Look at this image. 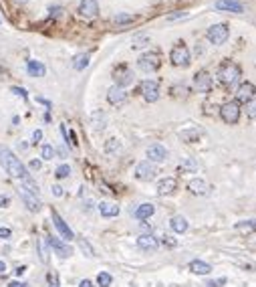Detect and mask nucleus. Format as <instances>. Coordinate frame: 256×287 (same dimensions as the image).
I'll list each match as a JSON object with an SVG mask.
<instances>
[{"label":"nucleus","instance_id":"nucleus-13","mask_svg":"<svg viewBox=\"0 0 256 287\" xmlns=\"http://www.w3.org/2000/svg\"><path fill=\"white\" fill-rule=\"evenodd\" d=\"M216 10L220 12H234V14H242L244 12V4L240 0H216Z\"/></svg>","mask_w":256,"mask_h":287},{"label":"nucleus","instance_id":"nucleus-4","mask_svg":"<svg viewBox=\"0 0 256 287\" xmlns=\"http://www.w3.org/2000/svg\"><path fill=\"white\" fill-rule=\"evenodd\" d=\"M230 37V26L226 23H216L212 25L208 30H206V39L210 41V45L214 47H220V45H224Z\"/></svg>","mask_w":256,"mask_h":287},{"label":"nucleus","instance_id":"nucleus-45","mask_svg":"<svg viewBox=\"0 0 256 287\" xmlns=\"http://www.w3.org/2000/svg\"><path fill=\"white\" fill-rule=\"evenodd\" d=\"M224 283H226V279H224V277H220L218 281H210L206 287H220V285H224Z\"/></svg>","mask_w":256,"mask_h":287},{"label":"nucleus","instance_id":"nucleus-55","mask_svg":"<svg viewBox=\"0 0 256 287\" xmlns=\"http://www.w3.org/2000/svg\"><path fill=\"white\" fill-rule=\"evenodd\" d=\"M14 2H16V4H26L28 0H14Z\"/></svg>","mask_w":256,"mask_h":287},{"label":"nucleus","instance_id":"nucleus-49","mask_svg":"<svg viewBox=\"0 0 256 287\" xmlns=\"http://www.w3.org/2000/svg\"><path fill=\"white\" fill-rule=\"evenodd\" d=\"M63 12V8L61 6H53V8H50V14H53V16H59Z\"/></svg>","mask_w":256,"mask_h":287},{"label":"nucleus","instance_id":"nucleus-23","mask_svg":"<svg viewBox=\"0 0 256 287\" xmlns=\"http://www.w3.org/2000/svg\"><path fill=\"white\" fill-rule=\"evenodd\" d=\"M200 138H202V131L198 128H187V130L180 131V140L186 144H196V142H200Z\"/></svg>","mask_w":256,"mask_h":287},{"label":"nucleus","instance_id":"nucleus-44","mask_svg":"<svg viewBox=\"0 0 256 287\" xmlns=\"http://www.w3.org/2000/svg\"><path fill=\"white\" fill-rule=\"evenodd\" d=\"M12 93H16V95L23 97V99H28V93H26L23 87H12Z\"/></svg>","mask_w":256,"mask_h":287},{"label":"nucleus","instance_id":"nucleus-16","mask_svg":"<svg viewBox=\"0 0 256 287\" xmlns=\"http://www.w3.org/2000/svg\"><path fill=\"white\" fill-rule=\"evenodd\" d=\"M79 14L83 16V19H95V16L99 14V2L97 0H81Z\"/></svg>","mask_w":256,"mask_h":287},{"label":"nucleus","instance_id":"nucleus-50","mask_svg":"<svg viewBox=\"0 0 256 287\" xmlns=\"http://www.w3.org/2000/svg\"><path fill=\"white\" fill-rule=\"evenodd\" d=\"M30 168H32V170H39V168H41V160H32L30 162Z\"/></svg>","mask_w":256,"mask_h":287},{"label":"nucleus","instance_id":"nucleus-6","mask_svg":"<svg viewBox=\"0 0 256 287\" xmlns=\"http://www.w3.org/2000/svg\"><path fill=\"white\" fill-rule=\"evenodd\" d=\"M218 111H220L222 122L228 124V126H234V124H238V120H240V104H238V101H226Z\"/></svg>","mask_w":256,"mask_h":287},{"label":"nucleus","instance_id":"nucleus-37","mask_svg":"<svg viewBox=\"0 0 256 287\" xmlns=\"http://www.w3.org/2000/svg\"><path fill=\"white\" fill-rule=\"evenodd\" d=\"M187 93H190V89H187L186 85H176V87H172V95H176V97H187Z\"/></svg>","mask_w":256,"mask_h":287},{"label":"nucleus","instance_id":"nucleus-31","mask_svg":"<svg viewBox=\"0 0 256 287\" xmlns=\"http://www.w3.org/2000/svg\"><path fill=\"white\" fill-rule=\"evenodd\" d=\"M111 283H113V277H111L107 271H101V273L97 275V285H99V287H111Z\"/></svg>","mask_w":256,"mask_h":287},{"label":"nucleus","instance_id":"nucleus-19","mask_svg":"<svg viewBox=\"0 0 256 287\" xmlns=\"http://www.w3.org/2000/svg\"><path fill=\"white\" fill-rule=\"evenodd\" d=\"M107 99H109L111 105H121V104H125V99H127V91L123 87H119V85H113L107 91Z\"/></svg>","mask_w":256,"mask_h":287},{"label":"nucleus","instance_id":"nucleus-28","mask_svg":"<svg viewBox=\"0 0 256 287\" xmlns=\"http://www.w3.org/2000/svg\"><path fill=\"white\" fill-rule=\"evenodd\" d=\"M89 61H91V55L89 53H81V55H77L75 59H73V67L77 71H83L85 67L89 65Z\"/></svg>","mask_w":256,"mask_h":287},{"label":"nucleus","instance_id":"nucleus-26","mask_svg":"<svg viewBox=\"0 0 256 287\" xmlns=\"http://www.w3.org/2000/svg\"><path fill=\"white\" fill-rule=\"evenodd\" d=\"M99 212H101V216H105V218H115V216H119V207L113 205V202H101Z\"/></svg>","mask_w":256,"mask_h":287},{"label":"nucleus","instance_id":"nucleus-40","mask_svg":"<svg viewBox=\"0 0 256 287\" xmlns=\"http://www.w3.org/2000/svg\"><path fill=\"white\" fill-rule=\"evenodd\" d=\"M47 279H48V287H61V285H59V275H57V273H48Z\"/></svg>","mask_w":256,"mask_h":287},{"label":"nucleus","instance_id":"nucleus-46","mask_svg":"<svg viewBox=\"0 0 256 287\" xmlns=\"http://www.w3.org/2000/svg\"><path fill=\"white\" fill-rule=\"evenodd\" d=\"M176 19H186V12H176L167 16V21H176Z\"/></svg>","mask_w":256,"mask_h":287},{"label":"nucleus","instance_id":"nucleus-2","mask_svg":"<svg viewBox=\"0 0 256 287\" xmlns=\"http://www.w3.org/2000/svg\"><path fill=\"white\" fill-rule=\"evenodd\" d=\"M240 75H242L240 65L234 63V61L222 63L220 69H218V79H220V83H222V85H224L226 89L234 87L236 83H238V79H240Z\"/></svg>","mask_w":256,"mask_h":287},{"label":"nucleus","instance_id":"nucleus-54","mask_svg":"<svg viewBox=\"0 0 256 287\" xmlns=\"http://www.w3.org/2000/svg\"><path fill=\"white\" fill-rule=\"evenodd\" d=\"M8 287H28V285H24V283H19V281H12Z\"/></svg>","mask_w":256,"mask_h":287},{"label":"nucleus","instance_id":"nucleus-10","mask_svg":"<svg viewBox=\"0 0 256 287\" xmlns=\"http://www.w3.org/2000/svg\"><path fill=\"white\" fill-rule=\"evenodd\" d=\"M113 79H115V85L125 89L127 85H131V83H133V73H131V69L127 65H119V67H115V69H113Z\"/></svg>","mask_w":256,"mask_h":287},{"label":"nucleus","instance_id":"nucleus-18","mask_svg":"<svg viewBox=\"0 0 256 287\" xmlns=\"http://www.w3.org/2000/svg\"><path fill=\"white\" fill-rule=\"evenodd\" d=\"M178 190V180L172 178V176H167V178H162L158 182V194L160 196H169V194H174Z\"/></svg>","mask_w":256,"mask_h":287},{"label":"nucleus","instance_id":"nucleus-34","mask_svg":"<svg viewBox=\"0 0 256 287\" xmlns=\"http://www.w3.org/2000/svg\"><path fill=\"white\" fill-rule=\"evenodd\" d=\"M133 21H135L133 14H117L115 19H113L115 25H129V23H133Z\"/></svg>","mask_w":256,"mask_h":287},{"label":"nucleus","instance_id":"nucleus-7","mask_svg":"<svg viewBox=\"0 0 256 287\" xmlns=\"http://www.w3.org/2000/svg\"><path fill=\"white\" fill-rule=\"evenodd\" d=\"M156 174H158V168H156V164L149 162V160L140 162L138 166H135V178L141 180V182L153 180V178H156Z\"/></svg>","mask_w":256,"mask_h":287},{"label":"nucleus","instance_id":"nucleus-15","mask_svg":"<svg viewBox=\"0 0 256 287\" xmlns=\"http://www.w3.org/2000/svg\"><path fill=\"white\" fill-rule=\"evenodd\" d=\"M254 97H256V87H254V83H250V81L240 83V87H238V91H236V99L242 101V104H248V101L254 99Z\"/></svg>","mask_w":256,"mask_h":287},{"label":"nucleus","instance_id":"nucleus-27","mask_svg":"<svg viewBox=\"0 0 256 287\" xmlns=\"http://www.w3.org/2000/svg\"><path fill=\"white\" fill-rule=\"evenodd\" d=\"M169 227H172V231L174 233H178V235H182V233H186L187 231V221L182 216V214H176V216H172V221H169Z\"/></svg>","mask_w":256,"mask_h":287},{"label":"nucleus","instance_id":"nucleus-24","mask_svg":"<svg viewBox=\"0 0 256 287\" xmlns=\"http://www.w3.org/2000/svg\"><path fill=\"white\" fill-rule=\"evenodd\" d=\"M190 271H192L194 275H208V273L212 271V265L206 263V261H202V259H194V261L190 263Z\"/></svg>","mask_w":256,"mask_h":287},{"label":"nucleus","instance_id":"nucleus-21","mask_svg":"<svg viewBox=\"0 0 256 287\" xmlns=\"http://www.w3.org/2000/svg\"><path fill=\"white\" fill-rule=\"evenodd\" d=\"M138 247L141 249V251H158V247H160V241L153 237V235H141V237L138 239Z\"/></svg>","mask_w":256,"mask_h":287},{"label":"nucleus","instance_id":"nucleus-43","mask_svg":"<svg viewBox=\"0 0 256 287\" xmlns=\"http://www.w3.org/2000/svg\"><path fill=\"white\" fill-rule=\"evenodd\" d=\"M12 237V231L6 227H0V239H10Z\"/></svg>","mask_w":256,"mask_h":287},{"label":"nucleus","instance_id":"nucleus-47","mask_svg":"<svg viewBox=\"0 0 256 287\" xmlns=\"http://www.w3.org/2000/svg\"><path fill=\"white\" fill-rule=\"evenodd\" d=\"M53 194H55V196H63L65 192H63V188L59 186V184H55V186H53Z\"/></svg>","mask_w":256,"mask_h":287},{"label":"nucleus","instance_id":"nucleus-14","mask_svg":"<svg viewBox=\"0 0 256 287\" xmlns=\"http://www.w3.org/2000/svg\"><path fill=\"white\" fill-rule=\"evenodd\" d=\"M19 196L23 198V202L26 205V209H28L30 212H41L43 205H41V200L37 198V194H32V192H28V190H24V188L21 186V188H19Z\"/></svg>","mask_w":256,"mask_h":287},{"label":"nucleus","instance_id":"nucleus-17","mask_svg":"<svg viewBox=\"0 0 256 287\" xmlns=\"http://www.w3.org/2000/svg\"><path fill=\"white\" fill-rule=\"evenodd\" d=\"M47 239H48V245L53 247V251L57 253L59 257L67 259V257H71V255H73V247H69L67 243H63L61 239H57V237H47Z\"/></svg>","mask_w":256,"mask_h":287},{"label":"nucleus","instance_id":"nucleus-51","mask_svg":"<svg viewBox=\"0 0 256 287\" xmlns=\"http://www.w3.org/2000/svg\"><path fill=\"white\" fill-rule=\"evenodd\" d=\"M0 207H2V209H4V207H8V198H6V196H2V194H0Z\"/></svg>","mask_w":256,"mask_h":287},{"label":"nucleus","instance_id":"nucleus-12","mask_svg":"<svg viewBox=\"0 0 256 287\" xmlns=\"http://www.w3.org/2000/svg\"><path fill=\"white\" fill-rule=\"evenodd\" d=\"M187 190H190L194 196H210L212 186L202 178H192L190 182H187Z\"/></svg>","mask_w":256,"mask_h":287},{"label":"nucleus","instance_id":"nucleus-36","mask_svg":"<svg viewBox=\"0 0 256 287\" xmlns=\"http://www.w3.org/2000/svg\"><path fill=\"white\" fill-rule=\"evenodd\" d=\"M246 115L250 117V120H256V97L246 104Z\"/></svg>","mask_w":256,"mask_h":287},{"label":"nucleus","instance_id":"nucleus-11","mask_svg":"<svg viewBox=\"0 0 256 287\" xmlns=\"http://www.w3.org/2000/svg\"><path fill=\"white\" fill-rule=\"evenodd\" d=\"M50 218H53V223H55V229L61 233V239H65V241H71V239H75L73 231L69 229V225L65 223V218H63L57 210H50Z\"/></svg>","mask_w":256,"mask_h":287},{"label":"nucleus","instance_id":"nucleus-33","mask_svg":"<svg viewBox=\"0 0 256 287\" xmlns=\"http://www.w3.org/2000/svg\"><path fill=\"white\" fill-rule=\"evenodd\" d=\"M79 247H81V251L85 253V257H95V251H93V247L89 245V241L79 239Z\"/></svg>","mask_w":256,"mask_h":287},{"label":"nucleus","instance_id":"nucleus-41","mask_svg":"<svg viewBox=\"0 0 256 287\" xmlns=\"http://www.w3.org/2000/svg\"><path fill=\"white\" fill-rule=\"evenodd\" d=\"M162 239H163V243H165L167 247H178V241L172 237V235H163Z\"/></svg>","mask_w":256,"mask_h":287},{"label":"nucleus","instance_id":"nucleus-8","mask_svg":"<svg viewBox=\"0 0 256 287\" xmlns=\"http://www.w3.org/2000/svg\"><path fill=\"white\" fill-rule=\"evenodd\" d=\"M141 95L143 99L147 101V104H156V101L160 99V83L158 81H153V79H145L141 83Z\"/></svg>","mask_w":256,"mask_h":287},{"label":"nucleus","instance_id":"nucleus-52","mask_svg":"<svg viewBox=\"0 0 256 287\" xmlns=\"http://www.w3.org/2000/svg\"><path fill=\"white\" fill-rule=\"evenodd\" d=\"M79 287H93V283H91L89 279H83V281L79 283Z\"/></svg>","mask_w":256,"mask_h":287},{"label":"nucleus","instance_id":"nucleus-22","mask_svg":"<svg viewBox=\"0 0 256 287\" xmlns=\"http://www.w3.org/2000/svg\"><path fill=\"white\" fill-rule=\"evenodd\" d=\"M153 212H156V207H153L151 202H143V205H140L133 210V216L138 218V221H147L149 216H153Z\"/></svg>","mask_w":256,"mask_h":287},{"label":"nucleus","instance_id":"nucleus-20","mask_svg":"<svg viewBox=\"0 0 256 287\" xmlns=\"http://www.w3.org/2000/svg\"><path fill=\"white\" fill-rule=\"evenodd\" d=\"M147 158H149V162H163L165 158H167V150L162 146V144H151L149 148H147Z\"/></svg>","mask_w":256,"mask_h":287},{"label":"nucleus","instance_id":"nucleus-3","mask_svg":"<svg viewBox=\"0 0 256 287\" xmlns=\"http://www.w3.org/2000/svg\"><path fill=\"white\" fill-rule=\"evenodd\" d=\"M169 61H172L174 67H187L192 63V53H190V49L186 47L184 41H178L172 51H169Z\"/></svg>","mask_w":256,"mask_h":287},{"label":"nucleus","instance_id":"nucleus-32","mask_svg":"<svg viewBox=\"0 0 256 287\" xmlns=\"http://www.w3.org/2000/svg\"><path fill=\"white\" fill-rule=\"evenodd\" d=\"M69 174H71V166H69V164H61V166L57 168V170H55V176H57L59 180L67 178V176H69Z\"/></svg>","mask_w":256,"mask_h":287},{"label":"nucleus","instance_id":"nucleus-38","mask_svg":"<svg viewBox=\"0 0 256 287\" xmlns=\"http://www.w3.org/2000/svg\"><path fill=\"white\" fill-rule=\"evenodd\" d=\"M105 150L109 152V154H113V152H119V150H121V144H119L117 140H109V142L105 144Z\"/></svg>","mask_w":256,"mask_h":287},{"label":"nucleus","instance_id":"nucleus-25","mask_svg":"<svg viewBox=\"0 0 256 287\" xmlns=\"http://www.w3.org/2000/svg\"><path fill=\"white\" fill-rule=\"evenodd\" d=\"M26 71H28V75H30V77H43V75L47 73V67H45L41 61L30 59V61L26 63Z\"/></svg>","mask_w":256,"mask_h":287},{"label":"nucleus","instance_id":"nucleus-53","mask_svg":"<svg viewBox=\"0 0 256 287\" xmlns=\"http://www.w3.org/2000/svg\"><path fill=\"white\" fill-rule=\"evenodd\" d=\"M4 273H6V263L0 261V275H4Z\"/></svg>","mask_w":256,"mask_h":287},{"label":"nucleus","instance_id":"nucleus-48","mask_svg":"<svg viewBox=\"0 0 256 287\" xmlns=\"http://www.w3.org/2000/svg\"><path fill=\"white\" fill-rule=\"evenodd\" d=\"M32 140H35V142H41V140H43V131H41V130H37L35 133H32Z\"/></svg>","mask_w":256,"mask_h":287},{"label":"nucleus","instance_id":"nucleus-42","mask_svg":"<svg viewBox=\"0 0 256 287\" xmlns=\"http://www.w3.org/2000/svg\"><path fill=\"white\" fill-rule=\"evenodd\" d=\"M236 229H246V231H256V221H246V225H238Z\"/></svg>","mask_w":256,"mask_h":287},{"label":"nucleus","instance_id":"nucleus-1","mask_svg":"<svg viewBox=\"0 0 256 287\" xmlns=\"http://www.w3.org/2000/svg\"><path fill=\"white\" fill-rule=\"evenodd\" d=\"M0 164H2V168L8 172V176H12V178L24 180L26 176H30L28 170L24 168V164L16 158L8 148H0Z\"/></svg>","mask_w":256,"mask_h":287},{"label":"nucleus","instance_id":"nucleus-9","mask_svg":"<svg viewBox=\"0 0 256 287\" xmlns=\"http://www.w3.org/2000/svg\"><path fill=\"white\" fill-rule=\"evenodd\" d=\"M212 85H214V81L210 77V73L206 69H202L194 75V89L198 93H210L212 91Z\"/></svg>","mask_w":256,"mask_h":287},{"label":"nucleus","instance_id":"nucleus-39","mask_svg":"<svg viewBox=\"0 0 256 287\" xmlns=\"http://www.w3.org/2000/svg\"><path fill=\"white\" fill-rule=\"evenodd\" d=\"M145 43H149V37H145V35H140V37H135V39H133V49L145 47Z\"/></svg>","mask_w":256,"mask_h":287},{"label":"nucleus","instance_id":"nucleus-29","mask_svg":"<svg viewBox=\"0 0 256 287\" xmlns=\"http://www.w3.org/2000/svg\"><path fill=\"white\" fill-rule=\"evenodd\" d=\"M91 124L95 126V130H103L105 124H107V115H105L103 111H95V113L91 115Z\"/></svg>","mask_w":256,"mask_h":287},{"label":"nucleus","instance_id":"nucleus-5","mask_svg":"<svg viewBox=\"0 0 256 287\" xmlns=\"http://www.w3.org/2000/svg\"><path fill=\"white\" fill-rule=\"evenodd\" d=\"M138 67L143 73H156L160 67H162V55L158 51H147L138 59Z\"/></svg>","mask_w":256,"mask_h":287},{"label":"nucleus","instance_id":"nucleus-30","mask_svg":"<svg viewBox=\"0 0 256 287\" xmlns=\"http://www.w3.org/2000/svg\"><path fill=\"white\" fill-rule=\"evenodd\" d=\"M198 170V162L194 158H184L180 162V172H196Z\"/></svg>","mask_w":256,"mask_h":287},{"label":"nucleus","instance_id":"nucleus-35","mask_svg":"<svg viewBox=\"0 0 256 287\" xmlns=\"http://www.w3.org/2000/svg\"><path fill=\"white\" fill-rule=\"evenodd\" d=\"M41 156H43L45 160H53V156H55V148H53V146H48V144H45V146L41 148Z\"/></svg>","mask_w":256,"mask_h":287}]
</instances>
